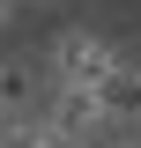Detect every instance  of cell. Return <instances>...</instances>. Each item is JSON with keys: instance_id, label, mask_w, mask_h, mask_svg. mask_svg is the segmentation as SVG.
<instances>
[{"instance_id": "8", "label": "cell", "mask_w": 141, "mask_h": 148, "mask_svg": "<svg viewBox=\"0 0 141 148\" xmlns=\"http://www.w3.org/2000/svg\"><path fill=\"white\" fill-rule=\"evenodd\" d=\"M134 52H141V45H134Z\"/></svg>"}, {"instance_id": "4", "label": "cell", "mask_w": 141, "mask_h": 148, "mask_svg": "<svg viewBox=\"0 0 141 148\" xmlns=\"http://www.w3.org/2000/svg\"><path fill=\"white\" fill-rule=\"evenodd\" d=\"M0 104H8V119L45 111V89H37V67L30 59H0Z\"/></svg>"}, {"instance_id": "5", "label": "cell", "mask_w": 141, "mask_h": 148, "mask_svg": "<svg viewBox=\"0 0 141 148\" xmlns=\"http://www.w3.org/2000/svg\"><path fill=\"white\" fill-rule=\"evenodd\" d=\"M0 148H59V141H52V126L30 111V119H8V126H0Z\"/></svg>"}, {"instance_id": "2", "label": "cell", "mask_w": 141, "mask_h": 148, "mask_svg": "<svg viewBox=\"0 0 141 148\" xmlns=\"http://www.w3.org/2000/svg\"><path fill=\"white\" fill-rule=\"evenodd\" d=\"M37 119L52 126L59 148H97V141H111V119L97 111L89 89H45V111H37Z\"/></svg>"}, {"instance_id": "3", "label": "cell", "mask_w": 141, "mask_h": 148, "mask_svg": "<svg viewBox=\"0 0 141 148\" xmlns=\"http://www.w3.org/2000/svg\"><path fill=\"white\" fill-rule=\"evenodd\" d=\"M89 96H97V111L111 119V133H126V126L141 119V52H134V45L111 52V67L97 74V89H89Z\"/></svg>"}, {"instance_id": "6", "label": "cell", "mask_w": 141, "mask_h": 148, "mask_svg": "<svg viewBox=\"0 0 141 148\" xmlns=\"http://www.w3.org/2000/svg\"><path fill=\"white\" fill-rule=\"evenodd\" d=\"M97 148H134V133H111V141H97Z\"/></svg>"}, {"instance_id": "7", "label": "cell", "mask_w": 141, "mask_h": 148, "mask_svg": "<svg viewBox=\"0 0 141 148\" xmlns=\"http://www.w3.org/2000/svg\"><path fill=\"white\" fill-rule=\"evenodd\" d=\"M0 126H8V104H0Z\"/></svg>"}, {"instance_id": "1", "label": "cell", "mask_w": 141, "mask_h": 148, "mask_svg": "<svg viewBox=\"0 0 141 148\" xmlns=\"http://www.w3.org/2000/svg\"><path fill=\"white\" fill-rule=\"evenodd\" d=\"M45 52H52V89H97V74L111 67L119 45H111L104 30H89V22H67Z\"/></svg>"}]
</instances>
